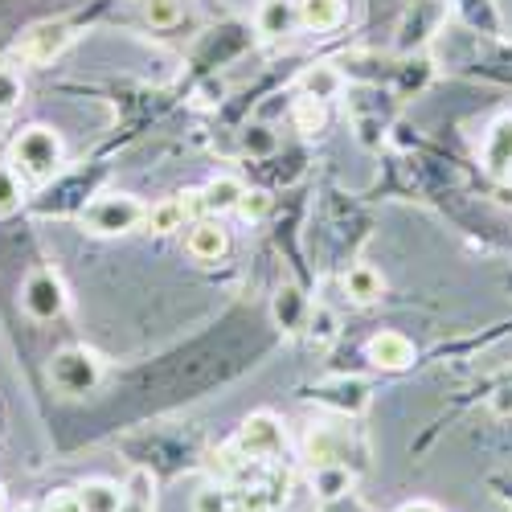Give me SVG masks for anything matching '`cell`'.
<instances>
[{"label":"cell","instance_id":"1","mask_svg":"<svg viewBox=\"0 0 512 512\" xmlns=\"http://www.w3.org/2000/svg\"><path fill=\"white\" fill-rule=\"evenodd\" d=\"M62 140L54 127H25V132L13 140V152H9V164H13V173L21 181H33V185H46L62 173Z\"/></svg>","mask_w":512,"mask_h":512},{"label":"cell","instance_id":"2","mask_svg":"<svg viewBox=\"0 0 512 512\" xmlns=\"http://www.w3.org/2000/svg\"><path fill=\"white\" fill-rule=\"evenodd\" d=\"M144 218H148V209L132 193H103L82 209V226L91 234H103V238L136 230V226H144Z\"/></svg>","mask_w":512,"mask_h":512},{"label":"cell","instance_id":"3","mask_svg":"<svg viewBox=\"0 0 512 512\" xmlns=\"http://www.w3.org/2000/svg\"><path fill=\"white\" fill-rule=\"evenodd\" d=\"M103 377V361L91 353V349H62L50 365V381L62 390V394H91Z\"/></svg>","mask_w":512,"mask_h":512},{"label":"cell","instance_id":"4","mask_svg":"<svg viewBox=\"0 0 512 512\" xmlns=\"http://www.w3.org/2000/svg\"><path fill=\"white\" fill-rule=\"evenodd\" d=\"M21 304L33 320H58L66 312V283L54 267H37L25 275V287H21Z\"/></svg>","mask_w":512,"mask_h":512},{"label":"cell","instance_id":"5","mask_svg":"<svg viewBox=\"0 0 512 512\" xmlns=\"http://www.w3.org/2000/svg\"><path fill=\"white\" fill-rule=\"evenodd\" d=\"M234 447L254 463H271V459H279L283 455V447H287V431H283V422L275 418V414H250L246 422H242V431H238V439H234Z\"/></svg>","mask_w":512,"mask_h":512},{"label":"cell","instance_id":"6","mask_svg":"<svg viewBox=\"0 0 512 512\" xmlns=\"http://www.w3.org/2000/svg\"><path fill=\"white\" fill-rule=\"evenodd\" d=\"M74 41V29L66 21H41L33 25L21 41H17V58L29 62V66H50L54 58L66 54V46Z\"/></svg>","mask_w":512,"mask_h":512},{"label":"cell","instance_id":"7","mask_svg":"<svg viewBox=\"0 0 512 512\" xmlns=\"http://www.w3.org/2000/svg\"><path fill=\"white\" fill-rule=\"evenodd\" d=\"M201 209H205L201 193H181V197H168V201L152 205L148 218H144V226H148L152 234H173V230H185V222L193 218V213H201Z\"/></svg>","mask_w":512,"mask_h":512},{"label":"cell","instance_id":"8","mask_svg":"<svg viewBox=\"0 0 512 512\" xmlns=\"http://www.w3.org/2000/svg\"><path fill=\"white\" fill-rule=\"evenodd\" d=\"M312 398L332 406V410H340V414H361L369 406V386H365V381H357V377H336V381L316 386Z\"/></svg>","mask_w":512,"mask_h":512},{"label":"cell","instance_id":"9","mask_svg":"<svg viewBox=\"0 0 512 512\" xmlns=\"http://www.w3.org/2000/svg\"><path fill=\"white\" fill-rule=\"evenodd\" d=\"M365 357L377 365V369H390V373H398V369H406V365H414V345L402 336V332H377L369 345H365Z\"/></svg>","mask_w":512,"mask_h":512},{"label":"cell","instance_id":"10","mask_svg":"<svg viewBox=\"0 0 512 512\" xmlns=\"http://www.w3.org/2000/svg\"><path fill=\"white\" fill-rule=\"evenodd\" d=\"M484 168L492 177L512 173V115H500L484 136Z\"/></svg>","mask_w":512,"mask_h":512},{"label":"cell","instance_id":"11","mask_svg":"<svg viewBox=\"0 0 512 512\" xmlns=\"http://www.w3.org/2000/svg\"><path fill=\"white\" fill-rule=\"evenodd\" d=\"M185 246H189V254L197 263H218L230 250V234L222 230V222H193Z\"/></svg>","mask_w":512,"mask_h":512},{"label":"cell","instance_id":"12","mask_svg":"<svg viewBox=\"0 0 512 512\" xmlns=\"http://www.w3.org/2000/svg\"><path fill=\"white\" fill-rule=\"evenodd\" d=\"M254 25L267 37H287L295 25H300V9L291 0H263L259 13H254Z\"/></svg>","mask_w":512,"mask_h":512},{"label":"cell","instance_id":"13","mask_svg":"<svg viewBox=\"0 0 512 512\" xmlns=\"http://www.w3.org/2000/svg\"><path fill=\"white\" fill-rule=\"evenodd\" d=\"M345 21V0H300V25L312 33H332Z\"/></svg>","mask_w":512,"mask_h":512},{"label":"cell","instance_id":"14","mask_svg":"<svg viewBox=\"0 0 512 512\" xmlns=\"http://www.w3.org/2000/svg\"><path fill=\"white\" fill-rule=\"evenodd\" d=\"M119 512H156V480L148 467H136L123 484V504Z\"/></svg>","mask_w":512,"mask_h":512},{"label":"cell","instance_id":"15","mask_svg":"<svg viewBox=\"0 0 512 512\" xmlns=\"http://www.w3.org/2000/svg\"><path fill=\"white\" fill-rule=\"evenodd\" d=\"M340 87H345V78H340V70L336 66H328V62H320V66H308L304 74H300V91L308 95V99H332Z\"/></svg>","mask_w":512,"mask_h":512},{"label":"cell","instance_id":"16","mask_svg":"<svg viewBox=\"0 0 512 512\" xmlns=\"http://www.w3.org/2000/svg\"><path fill=\"white\" fill-rule=\"evenodd\" d=\"M78 500L87 512H119L123 504V488H115L111 480H87L78 488Z\"/></svg>","mask_w":512,"mask_h":512},{"label":"cell","instance_id":"17","mask_svg":"<svg viewBox=\"0 0 512 512\" xmlns=\"http://www.w3.org/2000/svg\"><path fill=\"white\" fill-rule=\"evenodd\" d=\"M242 193H246V185H242V181H234V177H218V181H209V185H205V193H201L205 213H226V209H238Z\"/></svg>","mask_w":512,"mask_h":512},{"label":"cell","instance_id":"18","mask_svg":"<svg viewBox=\"0 0 512 512\" xmlns=\"http://www.w3.org/2000/svg\"><path fill=\"white\" fill-rule=\"evenodd\" d=\"M312 488H316L320 500H336V496H345L353 488V476H349L345 463H324V467H316Z\"/></svg>","mask_w":512,"mask_h":512},{"label":"cell","instance_id":"19","mask_svg":"<svg viewBox=\"0 0 512 512\" xmlns=\"http://www.w3.org/2000/svg\"><path fill=\"white\" fill-rule=\"evenodd\" d=\"M381 275L373 271V267H365V263H357L349 275H345V291H349V300H357V304H373V300H381Z\"/></svg>","mask_w":512,"mask_h":512},{"label":"cell","instance_id":"20","mask_svg":"<svg viewBox=\"0 0 512 512\" xmlns=\"http://www.w3.org/2000/svg\"><path fill=\"white\" fill-rule=\"evenodd\" d=\"M21 201H25V185H21V177L13 173V164H0V218L17 213Z\"/></svg>","mask_w":512,"mask_h":512},{"label":"cell","instance_id":"21","mask_svg":"<svg viewBox=\"0 0 512 512\" xmlns=\"http://www.w3.org/2000/svg\"><path fill=\"white\" fill-rule=\"evenodd\" d=\"M291 119H295V127H300L304 136H316L320 127H324V103L320 99H295V107H291Z\"/></svg>","mask_w":512,"mask_h":512},{"label":"cell","instance_id":"22","mask_svg":"<svg viewBox=\"0 0 512 512\" xmlns=\"http://www.w3.org/2000/svg\"><path fill=\"white\" fill-rule=\"evenodd\" d=\"M300 316H304V295L295 291V287H287V291H279V300H275V320L283 324V328H300Z\"/></svg>","mask_w":512,"mask_h":512},{"label":"cell","instance_id":"23","mask_svg":"<svg viewBox=\"0 0 512 512\" xmlns=\"http://www.w3.org/2000/svg\"><path fill=\"white\" fill-rule=\"evenodd\" d=\"M25 99V82L13 66H0V115H9Z\"/></svg>","mask_w":512,"mask_h":512},{"label":"cell","instance_id":"24","mask_svg":"<svg viewBox=\"0 0 512 512\" xmlns=\"http://www.w3.org/2000/svg\"><path fill=\"white\" fill-rule=\"evenodd\" d=\"M144 17H148L152 29H173L181 21V0H148Z\"/></svg>","mask_w":512,"mask_h":512},{"label":"cell","instance_id":"25","mask_svg":"<svg viewBox=\"0 0 512 512\" xmlns=\"http://www.w3.org/2000/svg\"><path fill=\"white\" fill-rule=\"evenodd\" d=\"M226 508H230L226 484H205V488L193 496V512H226Z\"/></svg>","mask_w":512,"mask_h":512},{"label":"cell","instance_id":"26","mask_svg":"<svg viewBox=\"0 0 512 512\" xmlns=\"http://www.w3.org/2000/svg\"><path fill=\"white\" fill-rule=\"evenodd\" d=\"M267 209H271V197H267V193H259V189H246V193H242V201H238V213H242L246 222H259Z\"/></svg>","mask_w":512,"mask_h":512},{"label":"cell","instance_id":"27","mask_svg":"<svg viewBox=\"0 0 512 512\" xmlns=\"http://www.w3.org/2000/svg\"><path fill=\"white\" fill-rule=\"evenodd\" d=\"M41 512H87V508H82L78 492H54V496L46 500V508H41Z\"/></svg>","mask_w":512,"mask_h":512},{"label":"cell","instance_id":"28","mask_svg":"<svg viewBox=\"0 0 512 512\" xmlns=\"http://www.w3.org/2000/svg\"><path fill=\"white\" fill-rule=\"evenodd\" d=\"M492 410H496L500 418H508V414H512V390H500V394L492 398Z\"/></svg>","mask_w":512,"mask_h":512},{"label":"cell","instance_id":"29","mask_svg":"<svg viewBox=\"0 0 512 512\" xmlns=\"http://www.w3.org/2000/svg\"><path fill=\"white\" fill-rule=\"evenodd\" d=\"M398 512H443V508L431 504V500H414V504H406V508H398Z\"/></svg>","mask_w":512,"mask_h":512},{"label":"cell","instance_id":"30","mask_svg":"<svg viewBox=\"0 0 512 512\" xmlns=\"http://www.w3.org/2000/svg\"><path fill=\"white\" fill-rule=\"evenodd\" d=\"M5 500H9V496H5V484H0V512H5Z\"/></svg>","mask_w":512,"mask_h":512},{"label":"cell","instance_id":"31","mask_svg":"<svg viewBox=\"0 0 512 512\" xmlns=\"http://www.w3.org/2000/svg\"><path fill=\"white\" fill-rule=\"evenodd\" d=\"M226 512H246V508H242V504H230V508H226Z\"/></svg>","mask_w":512,"mask_h":512},{"label":"cell","instance_id":"32","mask_svg":"<svg viewBox=\"0 0 512 512\" xmlns=\"http://www.w3.org/2000/svg\"><path fill=\"white\" fill-rule=\"evenodd\" d=\"M17 512H33V508H17Z\"/></svg>","mask_w":512,"mask_h":512}]
</instances>
